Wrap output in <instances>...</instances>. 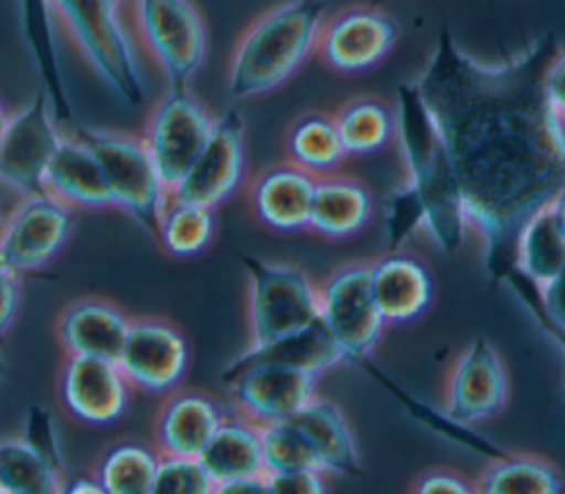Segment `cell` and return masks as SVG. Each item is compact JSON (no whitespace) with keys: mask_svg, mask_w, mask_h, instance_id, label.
<instances>
[{"mask_svg":"<svg viewBox=\"0 0 565 494\" xmlns=\"http://www.w3.org/2000/svg\"><path fill=\"white\" fill-rule=\"evenodd\" d=\"M556 49L547 33L508 60L483 62L441 29L413 79L455 165L483 269L497 282L516 269L525 221L565 185V121L543 90Z\"/></svg>","mask_w":565,"mask_h":494,"instance_id":"obj_1","label":"cell"},{"mask_svg":"<svg viewBox=\"0 0 565 494\" xmlns=\"http://www.w3.org/2000/svg\"><path fill=\"white\" fill-rule=\"evenodd\" d=\"M395 143L406 170V183L424 210V232L433 243L455 254L470 229L463 192L441 132L415 82L395 88Z\"/></svg>","mask_w":565,"mask_h":494,"instance_id":"obj_2","label":"cell"},{"mask_svg":"<svg viewBox=\"0 0 565 494\" xmlns=\"http://www.w3.org/2000/svg\"><path fill=\"white\" fill-rule=\"evenodd\" d=\"M324 18V0H282L258 13L232 49L227 93L249 99L285 84L316 53Z\"/></svg>","mask_w":565,"mask_h":494,"instance_id":"obj_3","label":"cell"},{"mask_svg":"<svg viewBox=\"0 0 565 494\" xmlns=\"http://www.w3.org/2000/svg\"><path fill=\"white\" fill-rule=\"evenodd\" d=\"M53 22L62 26L71 44L104 82V86L128 106H143L146 84L110 0H46Z\"/></svg>","mask_w":565,"mask_h":494,"instance_id":"obj_4","label":"cell"},{"mask_svg":"<svg viewBox=\"0 0 565 494\" xmlns=\"http://www.w3.org/2000/svg\"><path fill=\"white\" fill-rule=\"evenodd\" d=\"M241 262L247 273V346L269 344L320 318L318 284L302 267L247 254Z\"/></svg>","mask_w":565,"mask_h":494,"instance_id":"obj_5","label":"cell"},{"mask_svg":"<svg viewBox=\"0 0 565 494\" xmlns=\"http://www.w3.org/2000/svg\"><path fill=\"white\" fill-rule=\"evenodd\" d=\"M73 135L97 157L115 210H121L154 236L161 210L168 201V185L163 183L143 137L93 126H75Z\"/></svg>","mask_w":565,"mask_h":494,"instance_id":"obj_6","label":"cell"},{"mask_svg":"<svg viewBox=\"0 0 565 494\" xmlns=\"http://www.w3.org/2000/svg\"><path fill=\"white\" fill-rule=\"evenodd\" d=\"M132 26L168 86H190L207 51V29L196 4L192 0H132Z\"/></svg>","mask_w":565,"mask_h":494,"instance_id":"obj_7","label":"cell"},{"mask_svg":"<svg viewBox=\"0 0 565 494\" xmlns=\"http://www.w3.org/2000/svg\"><path fill=\"white\" fill-rule=\"evenodd\" d=\"M318 300L320 320L342 348L344 362L369 359L386 326L371 291L369 262L353 260L333 269L318 284Z\"/></svg>","mask_w":565,"mask_h":494,"instance_id":"obj_8","label":"cell"},{"mask_svg":"<svg viewBox=\"0 0 565 494\" xmlns=\"http://www.w3.org/2000/svg\"><path fill=\"white\" fill-rule=\"evenodd\" d=\"M62 135L49 97L40 88L7 117L0 137V187L18 196L44 192V172Z\"/></svg>","mask_w":565,"mask_h":494,"instance_id":"obj_9","label":"cell"},{"mask_svg":"<svg viewBox=\"0 0 565 494\" xmlns=\"http://www.w3.org/2000/svg\"><path fill=\"white\" fill-rule=\"evenodd\" d=\"M223 382L243 417L269 423L294 419L316 397L318 375L267 359H232Z\"/></svg>","mask_w":565,"mask_h":494,"instance_id":"obj_10","label":"cell"},{"mask_svg":"<svg viewBox=\"0 0 565 494\" xmlns=\"http://www.w3.org/2000/svg\"><path fill=\"white\" fill-rule=\"evenodd\" d=\"M115 362L135 390L168 395L188 373L190 342L170 318L132 315Z\"/></svg>","mask_w":565,"mask_h":494,"instance_id":"obj_11","label":"cell"},{"mask_svg":"<svg viewBox=\"0 0 565 494\" xmlns=\"http://www.w3.org/2000/svg\"><path fill=\"white\" fill-rule=\"evenodd\" d=\"M216 115L190 90V86H168L154 101L143 141L168 190L183 176L210 137Z\"/></svg>","mask_w":565,"mask_h":494,"instance_id":"obj_12","label":"cell"},{"mask_svg":"<svg viewBox=\"0 0 565 494\" xmlns=\"http://www.w3.org/2000/svg\"><path fill=\"white\" fill-rule=\"evenodd\" d=\"M75 212L49 192L18 196L0 225V254L20 273L44 269L66 245Z\"/></svg>","mask_w":565,"mask_h":494,"instance_id":"obj_13","label":"cell"},{"mask_svg":"<svg viewBox=\"0 0 565 494\" xmlns=\"http://www.w3.org/2000/svg\"><path fill=\"white\" fill-rule=\"evenodd\" d=\"M397 37L399 26L391 13L371 4H351L324 18L316 55L335 73H364L393 51Z\"/></svg>","mask_w":565,"mask_h":494,"instance_id":"obj_14","label":"cell"},{"mask_svg":"<svg viewBox=\"0 0 565 494\" xmlns=\"http://www.w3.org/2000/svg\"><path fill=\"white\" fill-rule=\"evenodd\" d=\"M245 176V119L238 110L216 115L207 141L168 196L218 207L241 187Z\"/></svg>","mask_w":565,"mask_h":494,"instance_id":"obj_15","label":"cell"},{"mask_svg":"<svg viewBox=\"0 0 565 494\" xmlns=\"http://www.w3.org/2000/svg\"><path fill=\"white\" fill-rule=\"evenodd\" d=\"M132 386L115 359L64 355L55 395L68 417L86 426H110L130 406Z\"/></svg>","mask_w":565,"mask_h":494,"instance_id":"obj_16","label":"cell"},{"mask_svg":"<svg viewBox=\"0 0 565 494\" xmlns=\"http://www.w3.org/2000/svg\"><path fill=\"white\" fill-rule=\"evenodd\" d=\"M510 393L508 370L497 348L475 337L452 362L446 386L441 410L452 419L475 426L497 417Z\"/></svg>","mask_w":565,"mask_h":494,"instance_id":"obj_17","label":"cell"},{"mask_svg":"<svg viewBox=\"0 0 565 494\" xmlns=\"http://www.w3.org/2000/svg\"><path fill=\"white\" fill-rule=\"evenodd\" d=\"M132 315L106 296L73 298L55 318L53 333L64 355L117 359Z\"/></svg>","mask_w":565,"mask_h":494,"instance_id":"obj_18","label":"cell"},{"mask_svg":"<svg viewBox=\"0 0 565 494\" xmlns=\"http://www.w3.org/2000/svg\"><path fill=\"white\" fill-rule=\"evenodd\" d=\"M316 179L287 159L263 168L247 187L252 216L276 232L309 229Z\"/></svg>","mask_w":565,"mask_h":494,"instance_id":"obj_19","label":"cell"},{"mask_svg":"<svg viewBox=\"0 0 565 494\" xmlns=\"http://www.w3.org/2000/svg\"><path fill=\"white\" fill-rule=\"evenodd\" d=\"M225 415L214 395L179 386L166 395L154 415L152 443L163 454L199 457Z\"/></svg>","mask_w":565,"mask_h":494,"instance_id":"obj_20","label":"cell"},{"mask_svg":"<svg viewBox=\"0 0 565 494\" xmlns=\"http://www.w3.org/2000/svg\"><path fill=\"white\" fill-rule=\"evenodd\" d=\"M371 291L386 324H406L419 318L433 298V276L413 254L391 249L369 262Z\"/></svg>","mask_w":565,"mask_h":494,"instance_id":"obj_21","label":"cell"},{"mask_svg":"<svg viewBox=\"0 0 565 494\" xmlns=\"http://www.w3.org/2000/svg\"><path fill=\"white\" fill-rule=\"evenodd\" d=\"M44 192L73 210H110L113 196L93 150L73 132L62 135L46 172Z\"/></svg>","mask_w":565,"mask_h":494,"instance_id":"obj_22","label":"cell"},{"mask_svg":"<svg viewBox=\"0 0 565 494\" xmlns=\"http://www.w3.org/2000/svg\"><path fill=\"white\" fill-rule=\"evenodd\" d=\"M373 210V194L360 179L331 172L316 179L309 229L331 240L351 238L369 225Z\"/></svg>","mask_w":565,"mask_h":494,"instance_id":"obj_23","label":"cell"},{"mask_svg":"<svg viewBox=\"0 0 565 494\" xmlns=\"http://www.w3.org/2000/svg\"><path fill=\"white\" fill-rule=\"evenodd\" d=\"M294 421L305 432L318 465L329 476H355L362 470L355 434L342 408L324 397H313Z\"/></svg>","mask_w":565,"mask_h":494,"instance_id":"obj_24","label":"cell"},{"mask_svg":"<svg viewBox=\"0 0 565 494\" xmlns=\"http://www.w3.org/2000/svg\"><path fill=\"white\" fill-rule=\"evenodd\" d=\"M18 7V22L24 46L33 62V68L40 79V88L49 97L51 110L57 124H68L73 119V108L55 46L53 33V13L46 0H15Z\"/></svg>","mask_w":565,"mask_h":494,"instance_id":"obj_25","label":"cell"},{"mask_svg":"<svg viewBox=\"0 0 565 494\" xmlns=\"http://www.w3.org/2000/svg\"><path fill=\"white\" fill-rule=\"evenodd\" d=\"M199 459L210 472L214 487L227 479L265 472L258 423L241 412L225 415L210 441L199 452Z\"/></svg>","mask_w":565,"mask_h":494,"instance_id":"obj_26","label":"cell"},{"mask_svg":"<svg viewBox=\"0 0 565 494\" xmlns=\"http://www.w3.org/2000/svg\"><path fill=\"white\" fill-rule=\"evenodd\" d=\"M475 481L481 494H556L565 487V479L552 461L508 450L492 457Z\"/></svg>","mask_w":565,"mask_h":494,"instance_id":"obj_27","label":"cell"},{"mask_svg":"<svg viewBox=\"0 0 565 494\" xmlns=\"http://www.w3.org/2000/svg\"><path fill=\"white\" fill-rule=\"evenodd\" d=\"M234 359H267L287 366H296L309 370L313 375H322L324 370L344 362L342 348L329 333V329L318 318L305 329L287 333L263 346H247Z\"/></svg>","mask_w":565,"mask_h":494,"instance_id":"obj_28","label":"cell"},{"mask_svg":"<svg viewBox=\"0 0 565 494\" xmlns=\"http://www.w3.org/2000/svg\"><path fill=\"white\" fill-rule=\"evenodd\" d=\"M285 159L313 176L335 172L347 159L333 115L305 112L285 135Z\"/></svg>","mask_w":565,"mask_h":494,"instance_id":"obj_29","label":"cell"},{"mask_svg":"<svg viewBox=\"0 0 565 494\" xmlns=\"http://www.w3.org/2000/svg\"><path fill=\"white\" fill-rule=\"evenodd\" d=\"M159 450L141 439H115L108 443L95 463V474L106 494H150Z\"/></svg>","mask_w":565,"mask_h":494,"instance_id":"obj_30","label":"cell"},{"mask_svg":"<svg viewBox=\"0 0 565 494\" xmlns=\"http://www.w3.org/2000/svg\"><path fill=\"white\" fill-rule=\"evenodd\" d=\"M333 119L347 157H369L395 141V110L380 97H351Z\"/></svg>","mask_w":565,"mask_h":494,"instance_id":"obj_31","label":"cell"},{"mask_svg":"<svg viewBox=\"0 0 565 494\" xmlns=\"http://www.w3.org/2000/svg\"><path fill=\"white\" fill-rule=\"evenodd\" d=\"M216 225L218 218L214 207L168 196L157 223L154 238L163 251L179 258H190L210 247L216 234Z\"/></svg>","mask_w":565,"mask_h":494,"instance_id":"obj_32","label":"cell"},{"mask_svg":"<svg viewBox=\"0 0 565 494\" xmlns=\"http://www.w3.org/2000/svg\"><path fill=\"white\" fill-rule=\"evenodd\" d=\"M64 472L53 468L24 437L0 439L2 494H57Z\"/></svg>","mask_w":565,"mask_h":494,"instance_id":"obj_33","label":"cell"},{"mask_svg":"<svg viewBox=\"0 0 565 494\" xmlns=\"http://www.w3.org/2000/svg\"><path fill=\"white\" fill-rule=\"evenodd\" d=\"M516 267L536 280L547 282L565 267V234L558 227L552 210H536L519 232Z\"/></svg>","mask_w":565,"mask_h":494,"instance_id":"obj_34","label":"cell"},{"mask_svg":"<svg viewBox=\"0 0 565 494\" xmlns=\"http://www.w3.org/2000/svg\"><path fill=\"white\" fill-rule=\"evenodd\" d=\"M258 434H260V454H263L265 472L305 468V465L320 468L305 432L298 428L294 419L258 423Z\"/></svg>","mask_w":565,"mask_h":494,"instance_id":"obj_35","label":"cell"},{"mask_svg":"<svg viewBox=\"0 0 565 494\" xmlns=\"http://www.w3.org/2000/svg\"><path fill=\"white\" fill-rule=\"evenodd\" d=\"M214 494V481L196 454H159L150 494Z\"/></svg>","mask_w":565,"mask_h":494,"instance_id":"obj_36","label":"cell"},{"mask_svg":"<svg viewBox=\"0 0 565 494\" xmlns=\"http://www.w3.org/2000/svg\"><path fill=\"white\" fill-rule=\"evenodd\" d=\"M424 229V210L408 183L397 187L384 207V238L391 249H402L413 234Z\"/></svg>","mask_w":565,"mask_h":494,"instance_id":"obj_37","label":"cell"},{"mask_svg":"<svg viewBox=\"0 0 565 494\" xmlns=\"http://www.w3.org/2000/svg\"><path fill=\"white\" fill-rule=\"evenodd\" d=\"M53 468L64 472V448H62V437L57 430V423L53 415L33 404L22 421V434Z\"/></svg>","mask_w":565,"mask_h":494,"instance_id":"obj_38","label":"cell"},{"mask_svg":"<svg viewBox=\"0 0 565 494\" xmlns=\"http://www.w3.org/2000/svg\"><path fill=\"white\" fill-rule=\"evenodd\" d=\"M267 492L276 494H322L329 487V474L322 468H287L265 472Z\"/></svg>","mask_w":565,"mask_h":494,"instance_id":"obj_39","label":"cell"},{"mask_svg":"<svg viewBox=\"0 0 565 494\" xmlns=\"http://www.w3.org/2000/svg\"><path fill=\"white\" fill-rule=\"evenodd\" d=\"M411 492L415 494H475L477 492V481L455 472L450 468H433L415 476V483L411 485Z\"/></svg>","mask_w":565,"mask_h":494,"instance_id":"obj_40","label":"cell"},{"mask_svg":"<svg viewBox=\"0 0 565 494\" xmlns=\"http://www.w3.org/2000/svg\"><path fill=\"white\" fill-rule=\"evenodd\" d=\"M20 273L0 254V353L20 309Z\"/></svg>","mask_w":565,"mask_h":494,"instance_id":"obj_41","label":"cell"},{"mask_svg":"<svg viewBox=\"0 0 565 494\" xmlns=\"http://www.w3.org/2000/svg\"><path fill=\"white\" fill-rule=\"evenodd\" d=\"M543 90L554 112L565 121V49H556L543 73Z\"/></svg>","mask_w":565,"mask_h":494,"instance_id":"obj_42","label":"cell"},{"mask_svg":"<svg viewBox=\"0 0 565 494\" xmlns=\"http://www.w3.org/2000/svg\"><path fill=\"white\" fill-rule=\"evenodd\" d=\"M541 298L545 313L550 315L554 329L565 342V267L541 284Z\"/></svg>","mask_w":565,"mask_h":494,"instance_id":"obj_43","label":"cell"},{"mask_svg":"<svg viewBox=\"0 0 565 494\" xmlns=\"http://www.w3.org/2000/svg\"><path fill=\"white\" fill-rule=\"evenodd\" d=\"M256 492H267L265 472L252 474V476L227 479L214 487V494H256Z\"/></svg>","mask_w":565,"mask_h":494,"instance_id":"obj_44","label":"cell"},{"mask_svg":"<svg viewBox=\"0 0 565 494\" xmlns=\"http://www.w3.org/2000/svg\"><path fill=\"white\" fill-rule=\"evenodd\" d=\"M62 492H66V494H106V490L95 472L64 476Z\"/></svg>","mask_w":565,"mask_h":494,"instance_id":"obj_45","label":"cell"},{"mask_svg":"<svg viewBox=\"0 0 565 494\" xmlns=\"http://www.w3.org/2000/svg\"><path fill=\"white\" fill-rule=\"evenodd\" d=\"M547 207L552 210V214H554L558 227H561L563 234H565V185L554 194V198L547 203Z\"/></svg>","mask_w":565,"mask_h":494,"instance_id":"obj_46","label":"cell"},{"mask_svg":"<svg viewBox=\"0 0 565 494\" xmlns=\"http://www.w3.org/2000/svg\"><path fill=\"white\" fill-rule=\"evenodd\" d=\"M7 117H9V110L4 108V104L0 99V137H2V130H4V124H7Z\"/></svg>","mask_w":565,"mask_h":494,"instance_id":"obj_47","label":"cell"},{"mask_svg":"<svg viewBox=\"0 0 565 494\" xmlns=\"http://www.w3.org/2000/svg\"><path fill=\"white\" fill-rule=\"evenodd\" d=\"M7 212H9V207H7V205H4V201L0 198V225H2V218H4V214H7Z\"/></svg>","mask_w":565,"mask_h":494,"instance_id":"obj_48","label":"cell"},{"mask_svg":"<svg viewBox=\"0 0 565 494\" xmlns=\"http://www.w3.org/2000/svg\"><path fill=\"white\" fill-rule=\"evenodd\" d=\"M110 2H113V4H115V7H117V9H119V7H121V2H124V0H110Z\"/></svg>","mask_w":565,"mask_h":494,"instance_id":"obj_49","label":"cell"},{"mask_svg":"<svg viewBox=\"0 0 565 494\" xmlns=\"http://www.w3.org/2000/svg\"><path fill=\"white\" fill-rule=\"evenodd\" d=\"M563 393H565V384H563Z\"/></svg>","mask_w":565,"mask_h":494,"instance_id":"obj_50","label":"cell"}]
</instances>
